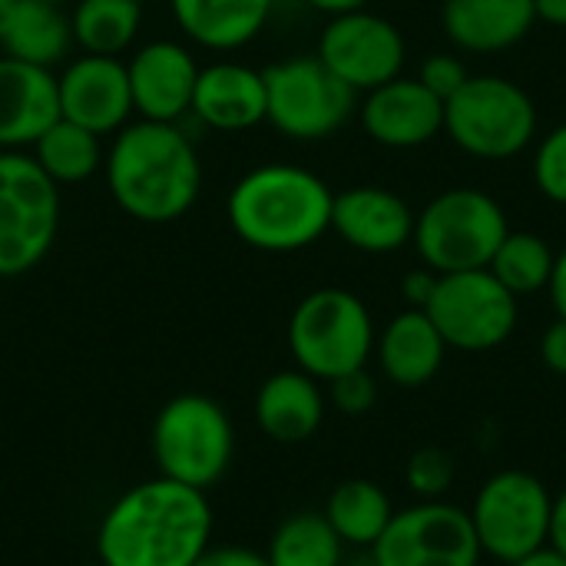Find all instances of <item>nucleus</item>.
I'll list each match as a JSON object with an SVG mask.
<instances>
[{
  "instance_id": "e433bc0d",
  "label": "nucleus",
  "mask_w": 566,
  "mask_h": 566,
  "mask_svg": "<svg viewBox=\"0 0 566 566\" xmlns=\"http://www.w3.org/2000/svg\"><path fill=\"white\" fill-rule=\"evenodd\" d=\"M551 298H554V308H557V318L566 322V249L554 259V272H551Z\"/></svg>"
},
{
  "instance_id": "473e14b6",
  "label": "nucleus",
  "mask_w": 566,
  "mask_h": 566,
  "mask_svg": "<svg viewBox=\"0 0 566 566\" xmlns=\"http://www.w3.org/2000/svg\"><path fill=\"white\" fill-rule=\"evenodd\" d=\"M468 66H464V60L461 56H454V53H431L424 63H421V73H418V80L441 99V103H448L464 83H468Z\"/></svg>"
},
{
  "instance_id": "c03bdc74",
  "label": "nucleus",
  "mask_w": 566,
  "mask_h": 566,
  "mask_svg": "<svg viewBox=\"0 0 566 566\" xmlns=\"http://www.w3.org/2000/svg\"><path fill=\"white\" fill-rule=\"evenodd\" d=\"M80 566H106V564H80Z\"/></svg>"
},
{
  "instance_id": "f8f14e48",
  "label": "nucleus",
  "mask_w": 566,
  "mask_h": 566,
  "mask_svg": "<svg viewBox=\"0 0 566 566\" xmlns=\"http://www.w3.org/2000/svg\"><path fill=\"white\" fill-rule=\"evenodd\" d=\"M371 560L378 566H478L481 544L468 511L421 501L388 521L371 547Z\"/></svg>"
},
{
  "instance_id": "ea45409f",
  "label": "nucleus",
  "mask_w": 566,
  "mask_h": 566,
  "mask_svg": "<svg viewBox=\"0 0 566 566\" xmlns=\"http://www.w3.org/2000/svg\"><path fill=\"white\" fill-rule=\"evenodd\" d=\"M511 566H566V557L554 547V544H544V547L531 551L527 557H521L517 564Z\"/></svg>"
},
{
  "instance_id": "20e7f679",
  "label": "nucleus",
  "mask_w": 566,
  "mask_h": 566,
  "mask_svg": "<svg viewBox=\"0 0 566 566\" xmlns=\"http://www.w3.org/2000/svg\"><path fill=\"white\" fill-rule=\"evenodd\" d=\"M507 232L497 199L481 189H448L415 216L411 242L431 272L451 275L488 269Z\"/></svg>"
},
{
  "instance_id": "a18cd8bd",
  "label": "nucleus",
  "mask_w": 566,
  "mask_h": 566,
  "mask_svg": "<svg viewBox=\"0 0 566 566\" xmlns=\"http://www.w3.org/2000/svg\"><path fill=\"white\" fill-rule=\"evenodd\" d=\"M7 3H10V0H0V7H7Z\"/></svg>"
},
{
  "instance_id": "c756f323",
  "label": "nucleus",
  "mask_w": 566,
  "mask_h": 566,
  "mask_svg": "<svg viewBox=\"0 0 566 566\" xmlns=\"http://www.w3.org/2000/svg\"><path fill=\"white\" fill-rule=\"evenodd\" d=\"M405 478L421 501H441V494L454 484V458L441 448H421L411 454Z\"/></svg>"
},
{
  "instance_id": "5701e85b",
  "label": "nucleus",
  "mask_w": 566,
  "mask_h": 566,
  "mask_svg": "<svg viewBox=\"0 0 566 566\" xmlns=\"http://www.w3.org/2000/svg\"><path fill=\"white\" fill-rule=\"evenodd\" d=\"M444 338L421 308H408L391 318L378 342V361L381 371L398 385V388H421L428 385L441 365H444Z\"/></svg>"
},
{
  "instance_id": "cd10ccee",
  "label": "nucleus",
  "mask_w": 566,
  "mask_h": 566,
  "mask_svg": "<svg viewBox=\"0 0 566 566\" xmlns=\"http://www.w3.org/2000/svg\"><path fill=\"white\" fill-rule=\"evenodd\" d=\"M265 557L272 566H338L342 537L325 514H295L275 531Z\"/></svg>"
},
{
  "instance_id": "7c9ffc66",
  "label": "nucleus",
  "mask_w": 566,
  "mask_h": 566,
  "mask_svg": "<svg viewBox=\"0 0 566 566\" xmlns=\"http://www.w3.org/2000/svg\"><path fill=\"white\" fill-rule=\"evenodd\" d=\"M534 182L551 202L566 206V123L544 136L534 156Z\"/></svg>"
},
{
  "instance_id": "9d476101",
  "label": "nucleus",
  "mask_w": 566,
  "mask_h": 566,
  "mask_svg": "<svg viewBox=\"0 0 566 566\" xmlns=\"http://www.w3.org/2000/svg\"><path fill=\"white\" fill-rule=\"evenodd\" d=\"M554 497L544 481L527 471L494 474L474 497L471 527L478 534L481 554L501 564H517L531 551L544 547L551 537Z\"/></svg>"
},
{
  "instance_id": "dca6fc26",
  "label": "nucleus",
  "mask_w": 566,
  "mask_h": 566,
  "mask_svg": "<svg viewBox=\"0 0 566 566\" xmlns=\"http://www.w3.org/2000/svg\"><path fill=\"white\" fill-rule=\"evenodd\" d=\"M361 126L388 149H415L444 129V103L421 80L395 76L368 90L361 103Z\"/></svg>"
},
{
  "instance_id": "a878e982",
  "label": "nucleus",
  "mask_w": 566,
  "mask_h": 566,
  "mask_svg": "<svg viewBox=\"0 0 566 566\" xmlns=\"http://www.w3.org/2000/svg\"><path fill=\"white\" fill-rule=\"evenodd\" d=\"M143 27L139 0H76L70 13L73 43L83 53L119 56L133 46Z\"/></svg>"
},
{
  "instance_id": "7ed1b4c3",
  "label": "nucleus",
  "mask_w": 566,
  "mask_h": 566,
  "mask_svg": "<svg viewBox=\"0 0 566 566\" xmlns=\"http://www.w3.org/2000/svg\"><path fill=\"white\" fill-rule=\"evenodd\" d=\"M332 202L335 192L312 169L269 163L232 186L226 219L259 252H298L332 229Z\"/></svg>"
},
{
  "instance_id": "423d86ee",
  "label": "nucleus",
  "mask_w": 566,
  "mask_h": 566,
  "mask_svg": "<svg viewBox=\"0 0 566 566\" xmlns=\"http://www.w3.org/2000/svg\"><path fill=\"white\" fill-rule=\"evenodd\" d=\"M444 133L474 159H511L537 133V106L514 80L468 76L444 103Z\"/></svg>"
},
{
  "instance_id": "aec40b11",
  "label": "nucleus",
  "mask_w": 566,
  "mask_h": 566,
  "mask_svg": "<svg viewBox=\"0 0 566 566\" xmlns=\"http://www.w3.org/2000/svg\"><path fill=\"white\" fill-rule=\"evenodd\" d=\"M441 23L458 50L501 53L531 33L537 10L534 0H444Z\"/></svg>"
},
{
  "instance_id": "a211bd4d",
  "label": "nucleus",
  "mask_w": 566,
  "mask_h": 566,
  "mask_svg": "<svg viewBox=\"0 0 566 566\" xmlns=\"http://www.w3.org/2000/svg\"><path fill=\"white\" fill-rule=\"evenodd\" d=\"M332 229L358 252L388 255L411 242L415 212L411 206L381 186H355L335 196Z\"/></svg>"
},
{
  "instance_id": "6ab92c4d",
  "label": "nucleus",
  "mask_w": 566,
  "mask_h": 566,
  "mask_svg": "<svg viewBox=\"0 0 566 566\" xmlns=\"http://www.w3.org/2000/svg\"><path fill=\"white\" fill-rule=\"evenodd\" d=\"M192 113L219 133H245L265 123V80L262 70H252L235 60H219L199 66Z\"/></svg>"
},
{
  "instance_id": "37998d69",
  "label": "nucleus",
  "mask_w": 566,
  "mask_h": 566,
  "mask_svg": "<svg viewBox=\"0 0 566 566\" xmlns=\"http://www.w3.org/2000/svg\"><path fill=\"white\" fill-rule=\"evenodd\" d=\"M50 3H60V7H63V3H70V0H50Z\"/></svg>"
},
{
  "instance_id": "4468645a",
  "label": "nucleus",
  "mask_w": 566,
  "mask_h": 566,
  "mask_svg": "<svg viewBox=\"0 0 566 566\" xmlns=\"http://www.w3.org/2000/svg\"><path fill=\"white\" fill-rule=\"evenodd\" d=\"M60 116L86 126L96 136L119 133L133 116L126 63L119 56L83 53L56 76Z\"/></svg>"
},
{
  "instance_id": "b1692460",
  "label": "nucleus",
  "mask_w": 566,
  "mask_h": 566,
  "mask_svg": "<svg viewBox=\"0 0 566 566\" xmlns=\"http://www.w3.org/2000/svg\"><path fill=\"white\" fill-rule=\"evenodd\" d=\"M169 7L179 30L206 50L252 43L272 13V0H169Z\"/></svg>"
},
{
  "instance_id": "39448f33",
  "label": "nucleus",
  "mask_w": 566,
  "mask_h": 566,
  "mask_svg": "<svg viewBox=\"0 0 566 566\" xmlns=\"http://www.w3.org/2000/svg\"><path fill=\"white\" fill-rule=\"evenodd\" d=\"M289 348L305 375L332 381L365 368L375 348V325L365 302L345 289L308 292L289 318Z\"/></svg>"
},
{
  "instance_id": "f704fd0d",
  "label": "nucleus",
  "mask_w": 566,
  "mask_h": 566,
  "mask_svg": "<svg viewBox=\"0 0 566 566\" xmlns=\"http://www.w3.org/2000/svg\"><path fill=\"white\" fill-rule=\"evenodd\" d=\"M434 289H438V272H431V269L408 272V275H405V282H401V295H405V302H408L411 308H421V312L428 308V302H431Z\"/></svg>"
},
{
  "instance_id": "72a5a7b5",
  "label": "nucleus",
  "mask_w": 566,
  "mask_h": 566,
  "mask_svg": "<svg viewBox=\"0 0 566 566\" xmlns=\"http://www.w3.org/2000/svg\"><path fill=\"white\" fill-rule=\"evenodd\" d=\"M192 566H272L265 554L249 547H206V554Z\"/></svg>"
},
{
  "instance_id": "f3484780",
  "label": "nucleus",
  "mask_w": 566,
  "mask_h": 566,
  "mask_svg": "<svg viewBox=\"0 0 566 566\" xmlns=\"http://www.w3.org/2000/svg\"><path fill=\"white\" fill-rule=\"evenodd\" d=\"M60 119L56 76L0 53V153L33 146Z\"/></svg>"
},
{
  "instance_id": "4be33fe9",
  "label": "nucleus",
  "mask_w": 566,
  "mask_h": 566,
  "mask_svg": "<svg viewBox=\"0 0 566 566\" xmlns=\"http://www.w3.org/2000/svg\"><path fill=\"white\" fill-rule=\"evenodd\" d=\"M325 418V398L312 375L279 371L262 381L255 395V421L275 444L308 441Z\"/></svg>"
},
{
  "instance_id": "f257e3e1",
  "label": "nucleus",
  "mask_w": 566,
  "mask_h": 566,
  "mask_svg": "<svg viewBox=\"0 0 566 566\" xmlns=\"http://www.w3.org/2000/svg\"><path fill=\"white\" fill-rule=\"evenodd\" d=\"M212 507L206 491L156 478L126 491L99 524V564L192 566L209 547Z\"/></svg>"
},
{
  "instance_id": "a19ab883",
  "label": "nucleus",
  "mask_w": 566,
  "mask_h": 566,
  "mask_svg": "<svg viewBox=\"0 0 566 566\" xmlns=\"http://www.w3.org/2000/svg\"><path fill=\"white\" fill-rule=\"evenodd\" d=\"M534 10H537V20L566 30V0H534Z\"/></svg>"
},
{
  "instance_id": "c9c22d12",
  "label": "nucleus",
  "mask_w": 566,
  "mask_h": 566,
  "mask_svg": "<svg viewBox=\"0 0 566 566\" xmlns=\"http://www.w3.org/2000/svg\"><path fill=\"white\" fill-rule=\"evenodd\" d=\"M541 358L554 375H566V322L557 318L541 338Z\"/></svg>"
},
{
  "instance_id": "0eeeda50",
  "label": "nucleus",
  "mask_w": 566,
  "mask_h": 566,
  "mask_svg": "<svg viewBox=\"0 0 566 566\" xmlns=\"http://www.w3.org/2000/svg\"><path fill=\"white\" fill-rule=\"evenodd\" d=\"M60 232V186L27 153H0V279L36 269Z\"/></svg>"
},
{
  "instance_id": "2f4dec72",
  "label": "nucleus",
  "mask_w": 566,
  "mask_h": 566,
  "mask_svg": "<svg viewBox=\"0 0 566 566\" xmlns=\"http://www.w3.org/2000/svg\"><path fill=\"white\" fill-rule=\"evenodd\" d=\"M328 385H332V401H335V408L342 415H352V418L368 415L375 408V401H378V385H375V378L365 368L338 375Z\"/></svg>"
},
{
  "instance_id": "2eb2a0df",
  "label": "nucleus",
  "mask_w": 566,
  "mask_h": 566,
  "mask_svg": "<svg viewBox=\"0 0 566 566\" xmlns=\"http://www.w3.org/2000/svg\"><path fill=\"white\" fill-rule=\"evenodd\" d=\"M133 113L153 123H179L192 113L199 63L179 40H153L126 60Z\"/></svg>"
},
{
  "instance_id": "4c0bfd02",
  "label": "nucleus",
  "mask_w": 566,
  "mask_h": 566,
  "mask_svg": "<svg viewBox=\"0 0 566 566\" xmlns=\"http://www.w3.org/2000/svg\"><path fill=\"white\" fill-rule=\"evenodd\" d=\"M547 544H554V547L566 557V491L554 501V511H551V537H547Z\"/></svg>"
},
{
  "instance_id": "6e6552de",
  "label": "nucleus",
  "mask_w": 566,
  "mask_h": 566,
  "mask_svg": "<svg viewBox=\"0 0 566 566\" xmlns=\"http://www.w3.org/2000/svg\"><path fill=\"white\" fill-rule=\"evenodd\" d=\"M265 119L289 139L315 143L335 136L355 113L358 93L318 56H292L262 70Z\"/></svg>"
},
{
  "instance_id": "58836bf2",
  "label": "nucleus",
  "mask_w": 566,
  "mask_h": 566,
  "mask_svg": "<svg viewBox=\"0 0 566 566\" xmlns=\"http://www.w3.org/2000/svg\"><path fill=\"white\" fill-rule=\"evenodd\" d=\"M312 10H322L328 17H342V13H355V10H368L371 0H305Z\"/></svg>"
},
{
  "instance_id": "393cba45",
  "label": "nucleus",
  "mask_w": 566,
  "mask_h": 566,
  "mask_svg": "<svg viewBox=\"0 0 566 566\" xmlns=\"http://www.w3.org/2000/svg\"><path fill=\"white\" fill-rule=\"evenodd\" d=\"M30 149H33V163L56 186H80V182H86L90 176H96V169L106 159L103 136H96L86 126L70 123L63 116Z\"/></svg>"
},
{
  "instance_id": "9b49d317",
  "label": "nucleus",
  "mask_w": 566,
  "mask_h": 566,
  "mask_svg": "<svg viewBox=\"0 0 566 566\" xmlns=\"http://www.w3.org/2000/svg\"><path fill=\"white\" fill-rule=\"evenodd\" d=\"M424 312L444 345L458 352H491L517 328V295H511L491 269L438 275Z\"/></svg>"
},
{
  "instance_id": "412c9836",
  "label": "nucleus",
  "mask_w": 566,
  "mask_h": 566,
  "mask_svg": "<svg viewBox=\"0 0 566 566\" xmlns=\"http://www.w3.org/2000/svg\"><path fill=\"white\" fill-rule=\"evenodd\" d=\"M73 46L70 17L60 3L50 0H10L0 10V50L3 56L46 66L66 60Z\"/></svg>"
},
{
  "instance_id": "49530a36",
  "label": "nucleus",
  "mask_w": 566,
  "mask_h": 566,
  "mask_svg": "<svg viewBox=\"0 0 566 566\" xmlns=\"http://www.w3.org/2000/svg\"><path fill=\"white\" fill-rule=\"evenodd\" d=\"M139 3H146V0H139Z\"/></svg>"
},
{
  "instance_id": "f03ea898",
  "label": "nucleus",
  "mask_w": 566,
  "mask_h": 566,
  "mask_svg": "<svg viewBox=\"0 0 566 566\" xmlns=\"http://www.w3.org/2000/svg\"><path fill=\"white\" fill-rule=\"evenodd\" d=\"M103 169L113 202L146 226L182 219L202 189L196 146L176 123H126L113 133Z\"/></svg>"
},
{
  "instance_id": "1a4fd4ad",
  "label": "nucleus",
  "mask_w": 566,
  "mask_h": 566,
  "mask_svg": "<svg viewBox=\"0 0 566 566\" xmlns=\"http://www.w3.org/2000/svg\"><path fill=\"white\" fill-rule=\"evenodd\" d=\"M232 421L206 395H179L163 405L153 424V454L159 478L206 491L216 484L232 461Z\"/></svg>"
},
{
  "instance_id": "79ce46f5",
  "label": "nucleus",
  "mask_w": 566,
  "mask_h": 566,
  "mask_svg": "<svg viewBox=\"0 0 566 566\" xmlns=\"http://www.w3.org/2000/svg\"><path fill=\"white\" fill-rule=\"evenodd\" d=\"M355 566H378L375 560H361V564H355Z\"/></svg>"
},
{
  "instance_id": "bb28decb",
  "label": "nucleus",
  "mask_w": 566,
  "mask_h": 566,
  "mask_svg": "<svg viewBox=\"0 0 566 566\" xmlns=\"http://www.w3.org/2000/svg\"><path fill=\"white\" fill-rule=\"evenodd\" d=\"M391 517L395 511L388 494L361 478L338 484L325 507V521L332 524V531L342 537V544H355V547H375V541L385 534Z\"/></svg>"
},
{
  "instance_id": "c85d7f7f",
  "label": "nucleus",
  "mask_w": 566,
  "mask_h": 566,
  "mask_svg": "<svg viewBox=\"0 0 566 566\" xmlns=\"http://www.w3.org/2000/svg\"><path fill=\"white\" fill-rule=\"evenodd\" d=\"M554 252L537 232H507L491 259V275L511 292V295H534L547 289L554 272Z\"/></svg>"
},
{
  "instance_id": "ddd939ff",
  "label": "nucleus",
  "mask_w": 566,
  "mask_h": 566,
  "mask_svg": "<svg viewBox=\"0 0 566 566\" xmlns=\"http://www.w3.org/2000/svg\"><path fill=\"white\" fill-rule=\"evenodd\" d=\"M405 53V36L391 20L371 10H355L328 20L315 56L355 93H368L401 76Z\"/></svg>"
}]
</instances>
